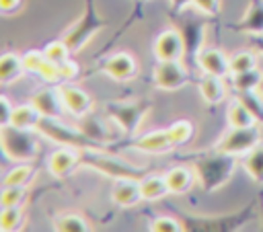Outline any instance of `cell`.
I'll use <instances>...</instances> for the list:
<instances>
[{"label": "cell", "instance_id": "4", "mask_svg": "<svg viewBox=\"0 0 263 232\" xmlns=\"http://www.w3.org/2000/svg\"><path fill=\"white\" fill-rule=\"evenodd\" d=\"M80 164L99 170L101 175L117 181V179H138L142 181L146 177V168L132 166L123 162L121 158L103 152L101 148H82L80 150Z\"/></svg>", "mask_w": 263, "mask_h": 232}, {"label": "cell", "instance_id": "11", "mask_svg": "<svg viewBox=\"0 0 263 232\" xmlns=\"http://www.w3.org/2000/svg\"><path fill=\"white\" fill-rule=\"evenodd\" d=\"M99 70L117 82H125V80H132L136 76L138 66H136V57L132 53L117 51V53H111L109 57H105L99 64Z\"/></svg>", "mask_w": 263, "mask_h": 232}, {"label": "cell", "instance_id": "32", "mask_svg": "<svg viewBox=\"0 0 263 232\" xmlns=\"http://www.w3.org/2000/svg\"><path fill=\"white\" fill-rule=\"evenodd\" d=\"M261 78H263V72H259L257 68L232 74V90H257L261 84Z\"/></svg>", "mask_w": 263, "mask_h": 232}, {"label": "cell", "instance_id": "27", "mask_svg": "<svg viewBox=\"0 0 263 232\" xmlns=\"http://www.w3.org/2000/svg\"><path fill=\"white\" fill-rule=\"evenodd\" d=\"M226 119H228V125H230V127H247V125L259 123V121L255 119V115H253L242 103H238L236 99L230 103V107H228V111H226Z\"/></svg>", "mask_w": 263, "mask_h": 232}, {"label": "cell", "instance_id": "1", "mask_svg": "<svg viewBox=\"0 0 263 232\" xmlns=\"http://www.w3.org/2000/svg\"><path fill=\"white\" fill-rule=\"evenodd\" d=\"M257 207H259V199H251L249 205L232 214H224L216 218L214 216H189L175 205H171V211L181 220L183 230L187 232H236V230H242L245 224L255 218Z\"/></svg>", "mask_w": 263, "mask_h": 232}, {"label": "cell", "instance_id": "5", "mask_svg": "<svg viewBox=\"0 0 263 232\" xmlns=\"http://www.w3.org/2000/svg\"><path fill=\"white\" fill-rule=\"evenodd\" d=\"M107 27V21L99 14L95 0H84L82 6V14L68 27V31L64 33V43L70 47L72 53H78L99 31H103Z\"/></svg>", "mask_w": 263, "mask_h": 232}, {"label": "cell", "instance_id": "45", "mask_svg": "<svg viewBox=\"0 0 263 232\" xmlns=\"http://www.w3.org/2000/svg\"><path fill=\"white\" fill-rule=\"evenodd\" d=\"M251 47H255L259 53H263V35H249Z\"/></svg>", "mask_w": 263, "mask_h": 232}, {"label": "cell", "instance_id": "37", "mask_svg": "<svg viewBox=\"0 0 263 232\" xmlns=\"http://www.w3.org/2000/svg\"><path fill=\"white\" fill-rule=\"evenodd\" d=\"M152 232H181L183 230V224L177 216H158L150 222L148 226Z\"/></svg>", "mask_w": 263, "mask_h": 232}, {"label": "cell", "instance_id": "36", "mask_svg": "<svg viewBox=\"0 0 263 232\" xmlns=\"http://www.w3.org/2000/svg\"><path fill=\"white\" fill-rule=\"evenodd\" d=\"M43 53H45V57L49 60V62H53V64H64V62H68L70 60V47L64 43V39L62 41H51L45 49H43Z\"/></svg>", "mask_w": 263, "mask_h": 232}, {"label": "cell", "instance_id": "41", "mask_svg": "<svg viewBox=\"0 0 263 232\" xmlns=\"http://www.w3.org/2000/svg\"><path fill=\"white\" fill-rule=\"evenodd\" d=\"M60 76H62V80H72V78H76V76H78V64H74L72 60L60 64Z\"/></svg>", "mask_w": 263, "mask_h": 232}, {"label": "cell", "instance_id": "40", "mask_svg": "<svg viewBox=\"0 0 263 232\" xmlns=\"http://www.w3.org/2000/svg\"><path fill=\"white\" fill-rule=\"evenodd\" d=\"M193 6L203 14H218L220 12V0H193Z\"/></svg>", "mask_w": 263, "mask_h": 232}, {"label": "cell", "instance_id": "9", "mask_svg": "<svg viewBox=\"0 0 263 232\" xmlns=\"http://www.w3.org/2000/svg\"><path fill=\"white\" fill-rule=\"evenodd\" d=\"M261 142V129L259 123L247 125V127H230L214 146L220 152L234 154V156H245L249 150H253Z\"/></svg>", "mask_w": 263, "mask_h": 232}, {"label": "cell", "instance_id": "7", "mask_svg": "<svg viewBox=\"0 0 263 232\" xmlns=\"http://www.w3.org/2000/svg\"><path fill=\"white\" fill-rule=\"evenodd\" d=\"M150 107H152L150 99H138V101H125V103L109 101L105 105L107 115L121 127V131L127 138H132L138 131V127H140L142 119L146 117V113L150 111Z\"/></svg>", "mask_w": 263, "mask_h": 232}, {"label": "cell", "instance_id": "30", "mask_svg": "<svg viewBox=\"0 0 263 232\" xmlns=\"http://www.w3.org/2000/svg\"><path fill=\"white\" fill-rule=\"evenodd\" d=\"M33 177H35V168L29 166V164H25V162H18L16 166H12L2 177V185H21V187H27Z\"/></svg>", "mask_w": 263, "mask_h": 232}, {"label": "cell", "instance_id": "19", "mask_svg": "<svg viewBox=\"0 0 263 232\" xmlns=\"http://www.w3.org/2000/svg\"><path fill=\"white\" fill-rule=\"evenodd\" d=\"M230 29L245 35H263V0H249L247 12Z\"/></svg>", "mask_w": 263, "mask_h": 232}, {"label": "cell", "instance_id": "23", "mask_svg": "<svg viewBox=\"0 0 263 232\" xmlns=\"http://www.w3.org/2000/svg\"><path fill=\"white\" fill-rule=\"evenodd\" d=\"M199 92H201L203 101L210 105H218L226 96V88L222 84V78L212 76V74H205L203 78H199Z\"/></svg>", "mask_w": 263, "mask_h": 232}, {"label": "cell", "instance_id": "15", "mask_svg": "<svg viewBox=\"0 0 263 232\" xmlns=\"http://www.w3.org/2000/svg\"><path fill=\"white\" fill-rule=\"evenodd\" d=\"M31 103L39 109V113L43 117H53V119H62L64 115V101H62V92L60 88H41L37 94H33Z\"/></svg>", "mask_w": 263, "mask_h": 232}, {"label": "cell", "instance_id": "13", "mask_svg": "<svg viewBox=\"0 0 263 232\" xmlns=\"http://www.w3.org/2000/svg\"><path fill=\"white\" fill-rule=\"evenodd\" d=\"M80 164V150L72 146H62L47 158V168L53 177H66Z\"/></svg>", "mask_w": 263, "mask_h": 232}, {"label": "cell", "instance_id": "31", "mask_svg": "<svg viewBox=\"0 0 263 232\" xmlns=\"http://www.w3.org/2000/svg\"><path fill=\"white\" fill-rule=\"evenodd\" d=\"M168 133H171L175 146H185L191 142V138L195 133V125L189 119H177L168 125Z\"/></svg>", "mask_w": 263, "mask_h": 232}, {"label": "cell", "instance_id": "34", "mask_svg": "<svg viewBox=\"0 0 263 232\" xmlns=\"http://www.w3.org/2000/svg\"><path fill=\"white\" fill-rule=\"evenodd\" d=\"M257 68V55L253 51H236L234 55H230V74H238V72H247V70H255Z\"/></svg>", "mask_w": 263, "mask_h": 232}, {"label": "cell", "instance_id": "25", "mask_svg": "<svg viewBox=\"0 0 263 232\" xmlns=\"http://www.w3.org/2000/svg\"><path fill=\"white\" fill-rule=\"evenodd\" d=\"M242 166L257 185H263V142H259L242 156Z\"/></svg>", "mask_w": 263, "mask_h": 232}, {"label": "cell", "instance_id": "28", "mask_svg": "<svg viewBox=\"0 0 263 232\" xmlns=\"http://www.w3.org/2000/svg\"><path fill=\"white\" fill-rule=\"evenodd\" d=\"M234 99L242 103L259 123H263V94L259 90H234Z\"/></svg>", "mask_w": 263, "mask_h": 232}, {"label": "cell", "instance_id": "47", "mask_svg": "<svg viewBox=\"0 0 263 232\" xmlns=\"http://www.w3.org/2000/svg\"><path fill=\"white\" fill-rule=\"evenodd\" d=\"M257 90H259V92L263 94V78H261V84H259V88H257Z\"/></svg>", "mask_w": 263, "mask_h": 232}, {"label": "cell", "instance_id": "6", "mask_svg": "<svg viewBox=\"0 0 263 232\" xmlns=\"http://www.w3.org/2000/svg\"><path fill=\"white\" fill-rule=\"evenodd\" d=\"M0 144L2 152L12 162H29L37 158L39 144L33 136V129H23L14 125H2L0 127Z\"/></svg>", "mask_w": 263, "mask_h": 232}, {"label": "cell", "instance_id": "39", "mask_svg": "<svg viewBox=\"0 0 263 232\" xmlns=\"http://www.w3.org/2000/svg\"><path fill=\"white\" fill-rule=\"evenodd\" d=\"M14 107L8 96H0V125H10L12 121V113H14Z\"/></svg>", "mask_w": 263, "mask_h": 232}, {"label": "cell", "instance_id": "14", "mask_svg": "<svg viewBox=\"0 0 263 232\" xmlns=\"http://www.w3.org/2000/svg\"><path fill=\"white\" fill-rule=\"evenodd\" d=\"M183 39L175 27L162 31L154 41L156 60H183Z\"/></svg>", "mask_w": 263, "mask_h": 232}, {"label": "cell", "instance_id": "38", "mask_svg": "<svg viewBox=\"0 0 263 232\" xmlns=\"http://www.w3.org/2000/svg\"><path fill=\"white\" fill-rule=\"evenodd\" d=\"M45 60H47V57H45L43 51H27V53L23 55L25 68H27L29 72H35V74H39V70H41V66H43Z\"/></svg>", "mask_w": 263, "mask_h": 232}, {"label": "cell", "instance_id": "24", "mask_svg": "<svg viewBox=\"0 0 263 232\" xmlns=\"http://www.w3.org/2000/svg\"><path fill=\"white\" fill-rule=\"evenodd\" d=\"M140 189H142V197H144L146 201H156V199H162L166 193H171L164 175H150V177H144V179L140 181Z\"/></svg>", "mask_w": 263, "mask_h": 232}, {"label": "cell", "instance_id": "33", "mask_svg": "<svg viewBox=\"0 0 263 232\" xmlns=\"http://www.w3.org/2000/svg\"><path fill=\"white\" fill-rule=\"evenodd\" d=\"M53 230H58V232H88L90 226L82 216L68 214L53 222Z\"/></svg>", "mask_w": 263, "mask_h": 232}, {"label": "cell", "instance_id": "18", "mask_svg": "<svg viewBox=\"0 0 263 232\" xmlns=\"http://www.w3.org/2000/svg\"><path fill=\"white\" fill-rule=\"evenodd\" d=\"M111 199L119 207L138 205L144 199L142 189H140V181L138 179H117L113 183V189H111Z\"/></svg>", "mask_w": 263, "mask_h": 232}, {"label": "cell", "instance_id": "46", "mask_svg": "<svg viewBox=\"0 0 263 232\" xmlns=\"http://www.w3.org/2000/svg\"><path fill=\"white\" fill-rule=\"evenodd\" d=\"M259 214H261V230H263V191L259 193Z\"/></svg>", "mask_w": 263, "mask_h": 232}, {"label": "cell", "instance_id": "16", "mask_svg": "<svg viewBox=\"0 0 263 232\" xmlns=\"http://www.w3.org/2000/svg\"><path fill=\"white\" fill-rule=\"evenodd\" d=\"M197 66L203 74H212L220 78L230 74V57H226L218 47H203L197 57Z\"/></svg>", "mask_w": 263, "mask_h": 232}, {"label": "cell", "instance_id": "42", "mask_svg": "<svg viewBox=\"0 0 263 232\" xmlns=\"http://www.w3.org/2000/svg\"><path fill=\"white\" fill-rule=\"evenodd\" d=\"M23 6V0H0V8L4 14H14Z\"/></svg>", "mask_w": 263, "mask_h": 232}, {"label": "cell", "instance_id": "8", "mask_svg": "<svg viewBox=\"0 0 263 232\" xmlns=\"http://www.w3.org/2000/svg\"><path fill=\"white\" fill-rule=\"evenodd\" d=\"M35 129L41 136H45V138H49V140H53L62 146H72V148H78V150H82V148H101L103 150V146L92 142L90 138H86L80 131V127L66 125V123H62L60 119H53V117H43L41 115Z\"/></svg>", "mask_w": 263, "mask_h": 232}, {"label": "cell", "instance_id": "26", "mask_svg": "<svg viewBox=\"0 0 263 232\" xmlns=\"http://www.w3.org/2000/svg\"><path fill=\"white\" fill-rule=\"evenodd\" d=\"M39 119H41V113H39V109H37L33 103L16 105V107H14V113H12L10 125L23 127V129H35L37 123H39Z\"/></svg>", "mask_w": 263, "mask_h": 232}, {"label": "cell", "instance_id": "29", "mask_svg": "<svg viewBox=\"0 0 263 232\" xmlns=\"http://www.w3.org/2000/svg\"><path fill=\"white\" fill-rule=\"evenodd\" d=\"M25 222V214L21 205H12V207H2L0 211V230L2 232H14L21 230Z\"/></svg>", "mask_w": 263, "mask_h": 232}, {"label": "cell", "instance_id": "43", "mask_svg": "<svg viewBox=\"0 0 263 232\" xmlns=\"http://www.w3.org/2000/svg\"><path fill=\"white\" fill-rule=\"evenodd\" d=\"M171 2V14L185 12L187 6H193V0H168Z\"/></svg>", "mask_w": 263, "mask_h": 232}, {"label": "cell", "instance_id": "44", "mask_svg": "<svg viewBox=\"0 0 263 232\" xmlns=\"http://www.w3.org/2000/svg\"><path fill=\"white\" fill-rule=\"evenodd\" d=\"M148 2H150V0H138V4H136V8H134L136 12H134V14H129V18H127V21L123 23V27H121V31H123V29H127V25H129V21H136V18H142V12H144V6H146Z\"/></svg>", "mask_w": 263, "mask_h": 232}, {"label": "cell", "instance_id": "10", "mask_svg": "<svg viewBox=\"0 0 263 232\" xmlns=\"http://www.w3.org/2000/svg\"><path fill=\"white\" fill-rule=\"evenodd\" d=\"M191 72L183 60H158L154 66V84L160 90H179L191 82Z\"/></svg>", "mask_w": 263, "mask_h": 232}, {"label": "cell", "instance_id": "12", "mask_svg": "<svg viewBox=\"0 0 263 232\" xmlns=\"http://www.w3.org/2000/svg\"><path fill=\"white\" fill-rule=\"evenodd\" d=\"M125 148H134V150H140L146 154H162V152H168L171 148H175V142L166 127V129H156L146 136H140L138 140L127 142Z\"/></svg>", "mask_w": 263, "mask_h": 232}, {"label": "cell", "instance_id": "17", "mask_svg": "<svg viewBox=\"0 0 263 232\" xmlns=\"http://www.w3.org/2000/svg\"><path fill=\"white\" fill-rule=\"evenodd\" d=\"M60 92H62V101L66 105V111L70 115L84 117L86 113H90L92 101H90L86 90H82L78 86H72V84H64V86H60Z\"/></svg>", "mask_w": 263, "mask_h": 232}, {"label": "cell", "instance_id": "35", "mask_svg": "<svg viewBox=\"0 0 263 232\" xmlns=\"http://www.w3.org/2000/svg\"><path fill=\"white\" fill-rule=\"evenodd\" d=\"M27 195V189L21 185H2V193H0V205L2 207H12V205H21L23 199Z\"/></svg>", "mask_w": 263, "mask_h": 232}, {"label": "cell", "instance_id": "3", "mask_svg": "<svg viewBox=\"0 0 263 232\" xmlns=\"http://www.w3.org/2000/svg\"><path fill=\"white\" fill-rule=\"evenodd\" d=\"M175 23L173 27L179 31L181 39H183V62L185 66L189 68V72L193 74L199 66H197V57L203 49V39H205V27H208V21L195 16V14H173Z\"/></svg>", "mask_w": 263, "mask_h": 232}, {"label": "cell", "instance_id": "20", "mask_svg": "<svg viewBox=\"0 0 263 232\" xmlns=\"http://www.w3.org/2000/svg\"><path fill=\"white\" fill-rule=\"evenodd\" d=\"M25 62H23V55H16L12 51H6L2 57H0V84L8 86L12 82H16L23 72H25Z\"/></svg>", "mask_w": 263, "mask_h": 232}, {"label": "cell", "instance_id": "2", "mask_svg": "<svg viewBox=\"0 0 263 232\" xmlns=\"http://www.w3.org/2000/svg\"><path fill=\"white\" fill-rule=\"evenodd\" d=\"M195 168V175L199 179V185L205 193H212L220 187H224L236 166V156L234 154H226L220 150H212V152H201V154H193L189 156Z\"/></svg>", "mask_w": 263, "mask_h": 232}, {"label": "cell", "instance_id": "21", "mask_svg": "<svg viewBox=\"0 0 263 232\" xmlns=\"http://www.w3.org/2000/svg\"><path fill=\"white\" fill-rule=\"evenodd\" d=\"M80 131L86 136V138H90L92 142H97V144H107L109 140H111V129L97 117V115H92V113H86L84 117H80Z\"/></svg>", "mask_w": 263, "mask_h": 232}, {"label": "cell", "instance_id": "22", "mask_svg": "<svg viewBox=\"0 0 263 232\" xmlns=\"http://www.w3.org/2000/svg\"><path fill=\"white\" fill-rule=\"evenodd\" d=\"M164 177H166V183H168V191L175 193V195H181V193H187L193 187L197 175L187 166H173Z\"/></svg>", "mask_w": 263, "mask_h": 232}]
</instances>
